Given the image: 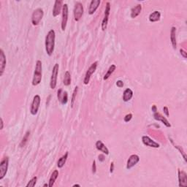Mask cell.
<instances>
[{
  "label": "cell",
  "mask_w": 187,
  "mask_h": 187,
  "mask_svg": "<svg viewBox=\"0 0 187 187\" xmlns=\"http://www.w3.org/2000/svg\"><path fill=\"white\" fill-rule=\"evenodd\" d=\"M62 24H61V27H62V30L64 31L66 29L67 24V21H68V5L67 4H63L62 7Z\"/></svg>",
  "instance_id": "obj_7"
},
{
  "label": "cell",
  "mask_w": 187,
  "mask_h": 187,
  "mask_svg": "<svg viewBox=\"0 0 187 187\" xmlns=\"http://www.w3.org/2000/svg\"><path fill=\"white\" fill-rule=\"evenodd\" d=\"M43 9L41 8H37L33 12L32 16H31V23L34 26H37L40 23V22L41 21L42 18H43Z\"/></svg>",
  "instance_id": "obj_4"
},
{
  "label": "cell",
  "mask_w": 187,
  "mask_h": 187,
  "mask_svg": "<svg viewBox=\"0 0 187 187\" xmlns=\"http://www.w3.org/2000/svg\"><path fill=\"white\" fill-rule=\"evenodd\" d=\"M59 64H55L53 67L51 73V77H50V89H54L56 87V84H57V76L59 74Z\"/></svg>",
  "instance_id": "obj_3"
},
{
  "label": "cell",
  "mask_w": 187,
  "mask_h": 187,
  "mask_svg": "<svg viewBox=\"0 0 187 187\" xmlns=\"http://www.w3.org/2000/svg\"><path fill=\"white\" fill-rule=\"evenodd\" d=\"M73 186H79V187H80V185H79V184H74Z\"/></svg>",
  "instance_id": "obj_41"
},
{
  "label": "cell",
  "mask_w": 187,
  "mask_h": 187,
  "mask_svg": "<svg viewBox=\"0 0 187 187\" xmlns=\"http://www.w3.org/2000/svg\"><path fill=\"white\" fill-rule=\"evenodd\" d=\"M180 53H181V54L182 56H183V58H185V59H186L187 55H186V52L185 51V50H183V49H181V50H180Z\"/></svg>",
  "instance_id": "obj_36"
},
{
  "label": "cell",
  "mask_w": 187,
  "mask_h": 187,
  "mask_svg": "<svg viewBox=\"0 0 187 187\" xmlns=\"http://www.w3.org/2000/svg\"><path fill=\"white\" fill-rule=\"evenodd\" d=\"M58 176H59V171L58 170H54V171L53 172V173L51 174V176H50V179H49V183H48V186L51 187L53 186V184H54L55 181H56V180L57 179Z\"/></svg>",
  "instance_id": "obj_24"
},
{
  "label": "cell",
  "mask_w": 187,
  "mask_h": 187,
  "mask_svg": "<svg viewBox=\"0 0 187 187\" xmlns=\"http://www.w3.org/2000/svg\"><path fill=\"white\" fill-rule=\"evenodd\" d=\"M163 110H164V113H165L166 116H167V117H169V116H170V113H169L168 107H167V106H165V107H164V108H163Z\"/></svg>",
  "instance_id": "obj_33"
},
{
  "label": "cell",
  "mask_w": 187,
  "mask_h": 187,
  "mask_svg": "<svg viewBox=\"0 0 187 187\" xmlns=\"http://www.w3.org/2000/svg\"><path fill=\"white\" fill-rule=\"evenodd\" d=\"M96 171H97V167H96V161H94L93 164H92V173L95 174Z\"/></svg>",
  "instance_id": "obj_34"
},
{
  "label": "cell",
  "mask_w": 187,
  "mask_h": 187,
  "mask_svg": "<svg viewBox=\"0 0 187 187\" xmlns=\"http://www.w3.org/2000/svg\"><path fill=\"white\" fill-rule=\"evenodd\" d=\"M161 18V13L159 11H154L152 13H151L149 16V21L152 23L154 22H157L160 20Z\"/></svg>",
  "instance_id": "obj_22"
},
{
  "label": "cell",
  "mask_w": 187,
  "mask_h": 187,
  "mask_svg": "<svg viewBox=\"0 0 187 187\" xmlns=\"http://www.w3.org/2000/svg\"><path fill=\"white\" fill-rule=\"evenodd\" d=\"M64 86H70V83H71V75H70V72L66 71L65 74H64Z\"/></svg>",
  "instance_id": "obj_27"
},
{
  "label": "cell",
  "mask_w": 187,
  "mask_h": 187,
  "mask_svg": "<svg viewBox=\"0 0 187 187\" xmlns=\"http://www.w3.org/2000/svg\"><path fill=\"white\" fill-rule=\"evenodd\" d=\"M170 41H171L172 46L173 49H176L177 48V41H176V28L173 26L170 31Z\"/></svg>",
  "instance_id": "obj_19"
},
{
  "label": "cell",
  "mask_w": 187,
  "mask_h": 187,
  "mask_svg": "<svg viewBox=\"0 0 187 187\" xmlns=\"http://www.w3.org/2000/svg\"><path fill=\"white\" fill-rule=\"evenodd\" d=\"M133 97V92L132 91V89H125V91L124 92L123 94V100L124 102H128Z\"/></svg>",
  "instance_id": "obj_23"
},
{
  "label": "cell",
  "mask_w": 187,
  "mask_h": 187,
  "mask_svg": "<svg viewBox=\"0 0 187 187\" xmlns=\"http://www.w3.org/2000/svg\"><path fill=\"white\" fill-rule=\"evenodd\" d=\"M83 6L80 2H77L75 4L74 9V18L75 21H79L83 15Z\"/></svg>",
  "instance_id": "obj_9"
},
{
  "label": "cell",
  "mask_w": 187,
  "mask_h": 187,
  "mask_svg": "<svg viewBox=\"0 0 187 187\" xmlns=\"http://www.w3.org/2000/svg\"><path fill=\"white\" fill-rule=\"evenodd\" d=\"M152 111L154 112V113H156V112L157 111V108H156V105H153L152 106V108H151Z\"/></svg>",
  "instance_id": "obj_39"
},
{
  "label": "cell",
  "mask_w": 187,
  "mask_h": 187,
  "mask_svg": "<svg viewBox=\"0 0 187 187\" xmlns=\"http://www.w3.org/2000/svg\"><path fill=\"white\" fill-rule=\"evenodd\" d=\"M37 178L36 177H33L29 181V183L26 184V187H34L37 183Z\"/></svg>",
  "instance_id": "obj_30"
},
{
  "label": "cell",
  "mask_w": 187,
  "mask_h": 187,
  "mask_svg": "<svg viewBox=\"0 0 187 187\" xmlns=\"http://www.w3.org/2000/svg\"><path fill=\"white\" fill-rule=\"evenodd\" d=\"M113 170H114V163L112 162L111 164H110V173H113Z\"/></svg>",
  "instance_id": "obj_37"
},
{
  "label": "cell",
  "mask_w": 187,
  "mask_h": 187,
  "mask_svg": "<svg viewBox=\"0 0 187 187\" xmlns=\"http://www.w3.org/2000/svg\"><path fill=\"white\" fill-rule=\"evenodd\" d=\"M142 141H143V144L146 146H149L151 148H155V149H158L160 147L159 144L152 139H151L149 136H143L142 137Z\"/></svg>",
  "instance_id": "obj_11"
},
{
  "label": "cell",
  "mask_w": 187,
  "mask_h": 187,
  "mask_svg": "<svg viewBox=\"0 0 187 187\" xmlns=\"http://www.w3.org/2000/svg\"><path fill=\"white\" fill-rule=\"evenodd\" d=\"M116 66L115 65V64H112V65L110 66V67H109V69H108V70H107V73H106V74L105 75L104 78H103V80H107V79H108L109 78H110V76H111V75L113 74V72H114L115 70H116Z\"/></svg>",
  "instance_id": "obj_25"
},
{
  "label": "cell",
  "mask_w": 187,
  "mask_h": 187,
  "mask_svg": "<svg viewBox=\"0 0 187 187\" xmlns=\"http://www.w3.org/2000/svg\"><path fill=\"white\" fill-rule=\"evenodd\" d=\"M78 86H76V87L75 88L74 92H73V97H72V100H71V107H73V106H74V103H75V98H76V95H77V93H78Z\"/></svg>",
  "instance_id": "obj_29"
},
{
  "label": "cell",
  "mask_w": 187,
  "mask_h": 187,
  "mask_svg": "<svg viewBox=\"0 0 187 187\" xmlns=\"http://www.w3.org/2000/svg\"><path fill=\"white\" fill-rule=\"evenodd\" d=\"M67 157H68V152H66L65 154L59 159L57 162V166L59 168H62V167H64V164H65L66 161L67 159Z\"/></svg>",
  "instance_id": "obj_26"
},
{
  "label": "cell",
  "mask_w": 187,
  "mask_h": 187,
  "mask_svg": "<svg viewBox=\"0 0 187 187\" xmlns=\"http://www.w3.org/2000/svg\"><path fill=\"white\" fill-rule=\"evenodd\" d=\"M116 86H118V87L119 88H122L124 86V83L122 80H118L117 82H116Z\"/></svg>",
  "instance_id": "obj_35"
},
{
  "label": "cell",
  "mask_w": 187,
  "mask_h": 187,
  "mask_svg": "<svg viewBox=\"0 0 187 187\" xmlns=\"http://www.w3.org/2000/svg\"><path fill=\"white\" fill-rule=\"evenodd\" d=\"M142 10V5L141 4H137L134 7H133L131 10V17L132 18H134L137 16H138L140 14Z\"/></svg>",
  "instance_id": "obj_21"
},
{
  "label": "cell",
  "mask_w": 187,
  "mask_h": 187,
  "mask_svg": "<svg viewBox=\"0 0 187 187\" xmlns=\"http://www.w3.org/2000/svg\"><path fill=\"white\" fill-rule=\"evenodd\" d=\"M6 67V56L2 49L0 50V76H2Z\"/></svg>",
  "instance_id": "obj_15"
},
{
  "label": "cell",
  "mask_w": 187,
  "mask_h": 187,
  "mask_svg": "<svg viewBox=\"0 0 187 187\" xmlns=\"http://www.w3.org/2000/svg\"><path fill=\"white\" fill-rule=\"evenodd\" d=\"M29 134H30V132L29 131L26 132V133L25 134L24 137H23V138L22 139L21 142V144H20L21 147H23V146H25V145L26 144V143L28 142V140H29Z\"/></svg>",
  "instance_id": "obj_28"
},
{
  "label": "cell",
  "mask_w": 187,
  "mask_h": 187,
  "mask_svg": "<svg viewBox=\"0 0 187 187\" xmlns=\"http://www.w3.org/2000/svg\"><path fill=\"white\" fill-rule=\"evenodd\" d=\"M4 122H3V120L2 119H1V129H3V126H4Z\"/></svg>",
  "instance_id": "obj_40"
},
{
  "label": "cell",
  "mask_w": 187,
  "mask_h": 187,
  "mask_svg": "<svg viewBox=\"0 0 187 187\" xmlns=\"http://www.w3.org/2000/svg\"><path fill=\"white\" fill-rule=\"evenodd\" d=\"M9 165V158L7 156L4 157L0 163V180H2L7 174Z\"/></svg>",
  "instance_id": "obj_6"
},
{
  "label": "cell",
  "mask_w": 187,
  "mask_h": 187,
  "mask_svg": "<svg viewBox=\"0 0 187 187\" xmlns=\"http://www.w3.org/2000/svg\"><path fill=\"white\" fill-rule=\"evenodd\" d=\"M57 97L62 105H66L67 102H68V94H67V92H63L62 89H59L58 91Z\"/></svg>",
  "instance_id": "obj_17"
},
{
  "label": "cell",
  "mask_w": 187,
  "mask_h": 187,
  "mask_svg": "<svg viewBox=\"0 0 187 187\" xmlns=\"http://www.w3.org/2000/svg\"><path fill=\"white\" fill-rule=\"evenodd\" d=\"M43 186H48V184H47V183H46V184L43 185Z\"/></svg>",
  "instance_id": "obj_42"
},
{
  "label": "cell",
  "mask_w": 187,
  "mask_h": 187,
  "mask_svg": "<svg viewBox=\"0 0 187 187\" xmlns=\"http://www.w3.org/2000/svg\"><path fill=\"white\" fill-rule=\"evenodd\" d=\"M40 102H41V98H40V95L34 96L30 108V113L31 115L34 116V115L37 114L39 108H40Z\"/></svg>",
  "instance_id": "obj_5"
},
{
  "label": "cell",
  "mask_w": 187,
  "mask_h": 187,
  "mask_svg": "<svg viewBox=\"0 0 187 187\" xmlns=\"http://www.w3.org/2000/svg\"><path fill=\"white\" fill-rule=\"evenodd\" d=\"M132 119V114L129 113V114H127V116L124 117V122H129L131 121V119Z\"/></svg>",
  "instance_id": "obj_32"
},
{
  "label": "cell",
  "mask_w": 187,
  "mask_h": 187,
  "mask_svg": "<svg viewBox=\"0 0 187 187\" xmlns=\"http://www.w3.org/2000/svg\"><path fill=\"white\" fill-rule=\"evenodd\" d=\"M62 1H61V0H56L55 1L53 9V17H56V16L60 14L61 10H62Z\"/></svg>",
  "instance_id": "obj_14"
},
{
  "label": "cell",
  "mask_w": 187,
  "mask_h": 187,
  "mask_svg": "<svg viewBox=\"0 0 187 187\" xmlns=\"http://www.w3.org/2000/svg\"><path fill=\"white\" fill-rule=\"evenodd\" d=\"M55 38H56V33L53 29L48 31L46 37V50L48 56H51L54 51L55 47Z\"/></svg>",
  "instance_id": "obj_1"
},
{
  "label": "cell",
  "mask_w": 187,
  "mask_h": 187,
  "mask_svg": "<svg viewBox=\"0 0 187 187\" xmlns=\"http://www.w3.org/2000/svg\"><path fill=\"white\" fill-rule=\"evenodd\" d=\"M171 142H172V143H173V145H174V147H175V148H176V149H178V150H179V151H180V153H181V154H183V159H184V160H185V161H186V154H184V152H183V150H182V149H181V147H180V146H176V144H175V143H173V140H171Z\"/></svg>",
  "instance_id": "obj_31"
},
{
  "label": "cell",
  "mask_w": 187,
  "mask_h": 187,
  "mask_svg": "<svg viewBox=\"0 0 187 187\" xmlns=\"http://www.w3.org/2000/svg\"><path fill=\"white\" fill-rule=\"evenodd\" d=\"M101 1L100 0H92L90 3V5H89V15H93L96 12V10H97V8L100 6Z\"/></svg>",
  "instance_id": "obj_18"
},
{
  "label": "cell",
  "mask_w": 187,
  "mask_h": 187,
  "mask_svg": "<svg viewBox=\"0 0 187 187\" xmlns=\"http://www.w3.org/2000/svg\"><path fill=\"white\" fill-rule=\"evenodd\" d=\"M140 161V157L136 154H132L129 156V158L127 160V169L130 170L131 168H132L134 165L137 164Z\"/></svg>",
  "instance_id": "obj_13"
},
{
  "label": "cell",
  "mask_w": 187,
  "mask_h": 187,
  "mask_svg": "<svg viewBox=\"0 0 187 187\" xmlns=\"http://www.w3.org/2000/svg\"><path fill=\"white\" fill-rule=\"evenodd\" d=\"M97 64H98V62H94L93 64L89 67V68L88 69L87 72H86V75H85L84 80H83V83H84L85 85H87L88 83H89V81H90L91 77H92V75L94 73L95 70H97Z\"/></svg>",
  "instance_id": "obj_8"
},
{
  "label": "cell",
  "mask_w": 187,
  "mask_h": 187,
  "mask_svg": "<svg viewBox=\"0 0 187 187\" xmlns=\"http://www.w3.org/2000/svg\"><path fill=\"white\" fill-rule=\"evenodd\" d=\"M42 76H43V64L40 60H37L36 62L35 69L34 72V76L32 79L33 86H37L40 84L42 80Z\"/></svg>",
  "instance_id": "obj_2"
},
{
  "label": "cell",
  "mask_w": 187,
  "mask_h": 187,
  "mask_svg": "<svg viewBox=\"0 0 187 187\" xmlns=\"http://www.w3.org/2000/svg\"><path fill=\"white\" fill-rule=\"evenodd\" d=\"M110 2H107L106 3L105 10L104 18H103L102 22V31H105L106 29H107V23H108L109 16H110Z\"/></svg>",
  "instance_id": "obj_10"
},
{
  "label": "cell",
  "mask_w": 187,
  "mask_h": 187,
  "mask_svg": "<svg viewBox=\"0 0 187 187\" xmlns=\"http://www.w3.org/2000/svg\"><path fill=\"white\" fill-rule=\"evenodd\" d=\"M178 181L179 186L180 187H186L187 186V176L186 173L183 170L178 169Z\"/></svg>",
  "instance_id": "obj_12"
},
{
  "label": "cell",
  "mask_w": 187,
  "mask_h": 187,
  "mask_svg": "<svg viewBox=\"0 0 187 187\" xmlns=\"http://www.w3.org/2000/svg\"><path fill=\"white\" fill-rule=\"evenodd\" d=\"M96 148H97V150L102 152V153L105 154L106 155L109 154L108 149L106 147L104 143L101 141V140H98V141H97V143H96Z\"/></svg>",
  "instance_id": "obj_20"
},
{
  "label": "cell",
  "mask_w": 187,
  "mask_h": 187,
  "mask_svg": "<svg viewBox=\"0 0 187 187\" xmlns=\"http://www.w3.org/2000/svg\"><path fill=\"white\" fill-rule=\"evenodd\" d=\"M99 160H100V161H104V160H105L104 155L100 154V156H99Z\"/></svg>",
  "instance_id": "obj_38"
},
{
  "label": "cell",
  "mask_w": 187,
  "mask_h": 187,
  "mask_svg": "<svg viewBox=\"0 0 187 187\" xmlns=\"http://www.w3.org/2000/svg\"><path fill=\"white\" fill-rule=\"evenodd\" d=\"M154 118L155 120L158 121V122H161V123L164 124V125L167 127H171V124H170V122H168L167 119L165 117L162 116V115L160 114L158 112H156V113H154Z\"/></svg>",
  "instance_id": "obj_16"
}]
</instances>
